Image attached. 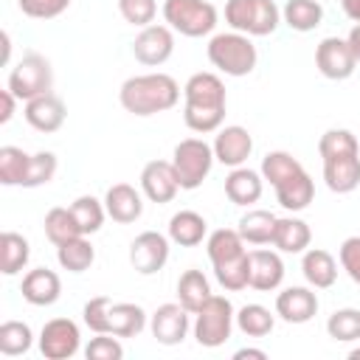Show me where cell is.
<instances>
[{
	"instance_id": "42",
	"label": "cell",
	"mask_w": 360,
	"mask_h": 360,
	"mask_svg": "<svg viewBox=\"0 0 360 360\" xmlns=\"http://www.w3.org/2000/svg\"><path fill=\"white\" fill-rule=\"evenodd\" d=\"M53 174H56V155L53 152H37V155H31L28 172L22 177V188L45 186L53 180Z\"/></svg>"
},
{
	"instance_id": "50",
	"label": "cell",
	"mask_w": 360,
	"mask_h": 360,
	"mask_svg": "<svg viewBox=\"0 0 360 360\" xmlns=\"http://www.w3.org/2000/svg\"><path fill=\"white\" fill-rule=\"evenodd\" d=\"M248 357H253V360H264L267 352H262V349H236V352H233V360H248Z\"/></svg>"
},
{
	"instance_id": "10",
	"label": "cell",
	"mask_w": 360,
	"mask_h": 360,
	"mask_svg": "<svg viewBox=\"0 0 360 360\" xmlns=\"http://www.w3.org/2000/svg\"><path fill=\"white\" fill-rule=\"evenodd\" d=\"M315 65L318 70L326 76V79H335V82H343L354 73L357 68V59H354V51L349 45V39H340V37H326L318 42L315 48Z\"/></svg>"
},
{
	"instance_id": "14",
	"label": "cell",
	"mask_w": 360,
	"mask_h": 360,
	"mask_svg": "<svg viewBox=\"0 0 360 360\" xmlns=\"http://www.w3.org/2000/svg\"><path fill=\"white\" fill-rule=\"evenodd\" d=\"M177 188H180V183H177L172 160H149L141 169V191L149 202H158V205L172 202Z\"/></svg>"
},
{
	"instance_id": "47",
	"label": "cell",
	"mask_w": 360,
	"mask_h": 360,
	"mask_svg": "<svg viewBox=\"0 0 360 360\" xmlns=\"http://www.w3.org/2000/svg\"><path fill=\"white\" fill-rule=\"evenodd\" d=\"M338 259H340V267L349 273V278L354 284H360V236L343 239L340 250H338Z\"/></svg>"
},
{
	"instance_id": "45",
	"label": "cell",
	"mask_w": 360,
	"mask_h": 360,
	"mask_svg": "<svg viewBox=\"0 0 360 360\" xmlns=\"http://www.w3.org/2000/svg\"><path fill=\"white\" fill-rule=\"evenodd\" d=\"M17 6L31 20H53L62 11H68L70 0H17Z\"/></svg>"
},
{
	"instance_id": "21",
	"label": "cell",
	"mask_w": 360,
	"mask_h": 360,
	"mask_svg": "<svg viewBox=\"0 0 360 360\" xmlns=\"http://www.w3.org/2000/svg\"><path fill=\"white\" fill-rule=\"evenodd\" d=\"M59 292H62V281L48 267H34V270H28L22 276V298L28 304H34V307H51V304H56Z\"/></svg>"
},
{
	"instance_id": "51",
	"label": "cell",
	"mask_w": 360,
	"mask_h": 360,
	"mask_svg": "<svg viewBox=\"0 0 360 360\" xmlns=\"http://www.w3.org/2000/svg\"><path fill=\"white\" fill-rule=\"evenodd\" d=\"M346 39H349V45H352V51H354V59L360 62V22L349 31V37H346Z\"/></svg>"
},
{
	"instance_id": "52",
	"label": "cell",
	"mask_w": 360,
	"mask_h": 360,
	"mask_svg": "<svg viewBox=\"0 0 360 360\" xmlns=\"http://www.w3.org/2000/svg\"><path fill=\"white\" fill-rule=\"evenodd\" d=\"M0 39H3V56H0V62L6 65V62H8V53H11V39H8V31H3V37H0Z\"/></svg>"
},
{
	"instance_id": "4",
	"label": "cell",
	"mask_w": 360,
	"mask_h": 360,
	"mask_svg": "<svg viewBox=\"0 0 360 360\" xmlns=\"http://www.w3.org/2000/svg\"><path fill=\"white\" fill-rule=\"evenodd\" d=\"M208 62L225 76H248L256 68V45L248 34H217L208 42Z\"/></svg>"
},
{
	"instance_id": "18",
	"label": "cell",
	"mask_w": 360,
	"mask_h": 360,
	"mask_svg": "<svg viewBox=\"0 0 360 360\" xmlns=\"http://www.w3.org/2000/svg\"><path fill=\"white\" fill-rule=\"evenodd\" d=\"M104 208H107V217L118 225H129L135 222L141 214H143V197L135 186L129 183H115L107 188L104 194Z\"/></svg>"
},
{
	"instance_id": "1",
	"label": "cell",
	"mask_w": 360,
	"mask_h": 360,
	"mask_svg": "<svg viewBox=\"0 0 360 360\" xmlns=\"http://www.w3.org/2000/svg\"><path fill=\"white\" fill-rule=\"evenodd\" d=\"M183 98H186L183 121L191 132L208 135L222 127L228 98H225V84L217 73H208V70L194 73L183 87Z\"/></svg>"
},
{
	"instance_id": "15",
	"label": "cell",
	"mask_w": 360,
	"mask_h": 360,
	"mask_svg": "<svg viewBox=\"0 0 360 360\" xmlns=\"http://www.w3.org/2000/svg\"><path fill=\"white\" fill-rule=\"evenodd\" d=\"M253 152V138L245 127L239 124H231V127H219L217 129V138H214V158L222 163V166H242Z\"/></svg>"
},
{
	"instance_id": "27",
	"label": "cell",
	"mask_w": 360,
	"mask_h": 360,
	"mask_svg": "<svg viewBox=\"0 0 360 360\" xmlns=\"http://www.w3.org/2000/svg\"><path fill=\"white\" fill-rule=\"evenodd\" d=\"M208 233V222L202 214L197 211H177L172 219H169V239L180 248H194L205 239Z\"/></svg>"
},
{
	"instance_id": "39",
	"label": "cell",
	"mask_w": 360,
	"mask_h": 360,
	"mask_svg": "<svg viewBox=\"0 0 360 360\" xmlns=\"http://www.w3.org/2000/svg\"><path fill=\"white\" fill-rule=\"evenodd\" d=\"M326 332L332 340H340V343L360 340V309H354V307L335 309L326 321Z\"/></svg>"
},
{
	"instance_id": "49",
	"label": "cell",
	"mask_w": 360,
	"mask_h": 360,
	"mask_svg": "<svg viewBox=\"0 0 360 360\" xmlns=\"http://www.w3.org/2000/svg\"><path fill=\"white\" fill-rule=\"evenodd\" d=\"M340 6H343V14H346L349 20L360 22V0H340Z\"/></svg>"
},
{
	"instance_id": "33",
	"label": "cell",
	"mask_w": 360,
	"mask_h": 360,
	"mask_svg": "<svg viewBox=\"0 0 360 360\" xmlns=\"http://www.w3.org/2000/svg\"><path fill=\"white\" fill-rule=\"evenodd\" d=\"M45 236L59 248V245H65V242H70L76 236H84V233H82V228H79V222H76L70 208H51L45 214Z\"/></svg>"
},
{
	"instance_id": "31",
	"label": "cell",
	"mask_w": 360,
	"mask_h": 360,
	"mask_svg": "<svg viewBox=\"0 0 360 360\" xmlns=\"http://www.w3.org/2000/svg\"><path fill=\"white\" fill-rule=\"evenodd\" d=\"M28 256H31L28 239L14 233V231H3V236H0V270L6 276H17L28 264Z\"/></svg>"
},
{
	"instance_id": "37",
	"label": "cell",
	"mask_w": 360,
	"mask_h": 360,
	"mask_svg": "<svg viewBox=\"0 0 360 360\" xmlns=\"http://www.w3.org/2000/svg\"><path fill=\"white\" fill-rule=\"evenodd\" d=\"M70 211H73V217H76V222H79V228H82L84 236H87V233H96V231L101 228L104 217H107V208H104L93 194L76 197V200L70 202Z\"/></svg>"
},
{
	"instance_id": "46",
	"label": "cell",
	"mask_w": 360,
	"mask_h": 360,
	"mask_svg": "<svg viewBox=\"0 0 360 360\" xmlns=\"http://www.w3.org/2000/svg\"><path fill=\"white\" fill-rule=\"evenodd\" d=\"M84 357H87V360H121V357H124V346H121L115 338L96 335V338H90V343L84 346Z\"/></svg>"
},
{
	"instance_id": "13",
	"label": "cell",
	"mask_w": 360,
	"mask_h": 360,
	"mask_svg": "<svg viewBox=\"0 0 360 360\" xmlns=\"http://www.w3.org/2000/svg\"><path fill=\"white\" fill-rule=\"evenodd\" d=\"M174 51V37L169 31V25H146L141 28V34L132 42V53L141 65L146 68H158L163 65Z\"/></svg>"
},
{
	"instance_id": "17",
	"label": "cell",
	"mask_w": 360,
	"mask_h": 360,
	"mask_svg": "<svg viewBox=\"0 0 360 360\" xmlns=\"http://www.w3.org/2000/svg\"><path fill=\"white\" fill-rule=\"evenodd\" d=\"M188 309L177 301V304H160L155 312H152V338L163 346H174L186 338L188 332Z\"/></svg>"
},
{
	"instance_id": "48",
	"label": "cell",
	"mask_w": 360,
	"mask_h": 360,
	"mask_svg": "<svg viewBox=\"0 0 360 360\" xmlns=\"http://www.w3.org/2000/svg\"><path fill=\"white\" fill-rule=\"evenodd\" d=\"M14 101H17V96L6 87V90H0V124H8L11 121V115H14Z\"/></svg>"
},
{
	"instance_id": "24",
	"label": "cell",
	"mask_w": 360,
	"mask_h": 360,
	"mask_svg": "<svg viewBox=\"0 0 360 360\" xmlns=\"http://www.w3.org/2000/svg\"><path fill=\"white\" fill-rule=\"evenodd\" d=\"M225 194L233 205H253L262 197V172L236 166L225 177Z\"/></svg>"
},
{
	"instance_id": "26",
	"label": "cell",
	"mask_w": 360,
	"mask_h": 360,
	"mask_svg": "<svg viewBox=\"0 0 360 360\" xmlns=\"http://www.w3.org/2000/svg\"><path fill=\"white\" fill-rule=\"evenodd\" d=\"M301 270H304V278L315 287V290H326L335 284L338 278V264H335V256L323 248H309L301 259Z\"/></svg>"
},
{
	"instance_id": "35",
	"label": "cell",
	"mask_w": 360,
	"mask_h": 360,
	"mask_svg": "<svg viewBox=\"0 0 360 360\" xmlns=\"http://www.w3.org/2000/svg\"><path fill=\"white\" fill-rule=\"evenodd\" d=\"M236 326H239V332L248 335V338H264V335L273 332L276 318H273V312H270L267 307H262V304H245V307L236 312Z\"/></svg>"
},
{
	"instance_id": "11",
	"label": "cell",
	"mask_w": 360,
	"mask_h": 360,
	"mask_svg": "<svg viewBox=\"0 0 360 360\" xmlns=\"http://www.w3.org/2000/svg\"><path fill=\"white\" fill-rule=\"evenodd\" d=\"M82 335L70 318H53L39 332V352L48 360H68L79 352Z\"/></svg>"
},
{
	"instance_id": "44",
	"label": "cell",
	"mask_w": 360,
	"mask_h": 360,
	"mask_svg": "<svg viewBox=\"0 0 360 360\" xmlns=\"http://www.w3.org/2000/svg\"><path fill=\"white\" fill-rule=\"evenodd\" d=\"M118 11L129 25L146 28V25H152V20L158 14V3L155 0H118Z\"/></svg>"
},
{
	"instance_id": "43",
	"label": "cell",
	"mask_w": 360,
	"mask_h": 360,
	"mask_svg": "<svg viewBox=\"0 0 360 360\" xmlns=\"http://www.w3.org/2000/svg\"><path fill=\"white\" fill-rule=\"evenodd\" d=\"M110 304L112 298L107 295H96L84 304L82 309V318H84V326L96 335H110Z\"/></svg>"
},
{
	"instance_id": "12",
	"label": "cell",
	"mask_w": 360,
	"mask_h": 360,
	"mask_svg": "<svg viewBox=\"0 0 360 360\" xmlns=\"http://www.w3.org/2000/svg\"><path fill=\"white\" fill-rule=\"evenodd\" d=\"M169 262V239L158 231H143L132 239L129 245V264L141 273V276H152L158 270H163V264Z\"/></svg>"
},
{
	"instance_id": "20",
	"label": "cell",
	"mask_w": 360,
	"mask_h": 360,
	"mask_svg": "<svg viewBox=\"0 0 360 360\" xmlns=\"http://www.w3.org/2000/svg\"><path fill=\"white\" fill-rule=\"evenodd\" d=\"M318 312V295L309 287H287L276 295V315L287 323H307Z\"/></svg>"
},
{
	"instance_id": "16",
	"label": "cell",
	"mask_w": 360,
	"mask_h": 360,
	"mask_svg": "<svg viewBox=\"0 0 360 360\" xmlns=\"http://www.w3.org/2000/svg\"><path fill=\"white\" fill-rule=\"evenodd\" d=\"M284 281V262L273 250H248V287L270 292Z\"/></svg>"
},
{
	"instance_id": "28",
	"label": "cell",
	"mask_w": 360,
	"mask_h": 360,
	"mask_svg": "<svg viewBox=\"0 0 360 360\" xmlns=\"http://www.w3.org/2000/svg\"><path fill=\"white\" fill-rule=\"evenodd\" d=\"M146 326V312L138 304L129 301H118L110 304V335L115 338H135L141 335Z\"/></svg>"
},
{
	"instance_id": "29",
	"label": "cell",
	"mask_w": 360,
	"mask_h": 360,
	"mask_svg": "<svg viewBox=\"0 0 360 360\" xmlns=\"http://www.w3.org/2000/svg\"><path fill=\"white\" fill-rule=\"evenodd\" d=\"M211 295H214V292H211V284H208V278L202 276V270H186V273L177 278V301H180L191 315H197L200 307H202Z\"/></svg>"
},
{
	"instance_id": "25",
	"label": "cell",
	"mask_w": 360,
	"mask_h": 360,
	"mask_svg": "<svg viewBox=\"0 0 360 360\" xmlns=\"http://www.w3.org/2000/svg\"><path fill=\"white\" fill-rule=\"evenodd\" d=\"M312 242V231L304 219L298 217H281L276 219V231H273V245L281 253H304Z\"/></svg>"
},
{
	"instance_id": "9",
	"label": "cell",
	"mask_w": 360,
	"mask_h": 360,
	"mask_svg": "<svg viewBox=\"0 0 360 360\" xmlns=\"http://www.w3.org/2000/svg\"><path fill=\"white\" fill-rule=\"evenodd\" d=\"M20 101H31L37 96H45L51 93L53 87V70H51V62L39 53H28L22 56L11 73H8V84H6Z\"/></svg>"
},
{
	"instance_id": "53",
	"label": "cell",
	"mask_w": 360,
	"mask_h": 360,
	"mask_svg": "<svg viewBox=\"0 0 360 360\" xmlns=\"http://www.w3.org/2000/svg\"><path fill=\"white\" fill-rule=\"evenodd\" d=\"M349 357H352V360H360V346H357V349H352V352H349Z\"/></svg>"
},
{
	"instance_id": "36",
	"label": "cell",
	"mask_w": 360,
	"mask_h": 360,
	"mask_svg": "<svg viewBox=\"0 0 360 360\" xmlns=\"http://www.w3.org/2000/svg\"><path fill=\"white\" fill-rule=\"evenodd\" d=\"M28 163H31V155H25L20 146H0V183L22 186Z\"/></svg>"
},
{
	"instance_id": "38",
	"label": "cell",
	"mask_w": 360,
	"mask_h": 360,
	"mask_svg": "<svg viewBox=\"0 0 360 360\" xmlns=\"http://www.w3.org/2000/svg\"><path fill=\"white\" fill-rule=\"evenodd\" d=\"M34 343V335H31V326L22 323V321H6L0 326V352L6 357H17V354H25Z\"/></svg>"
},
{
	"instance_id": "3",
	"label": "cell",
	"mask_w": 360,
	"mask_h": 360,
	"mask_svg": "<svg viewBox=\"0 0 360 360\" xmlns=\"http://www.w3.org/2000/svg\"><path fill=\"white\" fill-rule=\"evenodd\" d=\"M205 248H208V259L214 264L217 281L231 292L245 290L248 287V250H245V239L239 236V231L217 228L208 236Z\"/></svg>"
},
{
	"instance_id": "41",
	"label": "cell",
	"mask_w": 360,
	"mask_h": 360,
	"mask_svg": "<svg viewBox=\"0 0 360 360\" xmlns=\"http://www.w3.org/2000/svg\"><path fill=\"white\" fill-rule=\"evenodd\" d=\"M298 169H304L290 152H267L264 158H262V177L264 180H270V186H276V183H281L284 177H290L292 172H298Z\"/></svg>"
},
{
	"instance_id": "19",
	"label": "cell",
	"mask_w": 360,
	"mask_h": 360,
	"mask_svg": "<svg viewBox=\"0 0 360 360\" xmlns=\"http://www.w3.org/2000/svg\"><path fill=\"white\" fill-rule=\"evenodd\" d=\"M22 115H25V121H28L37 132H45V135H48V132H56V129L65 124L68 110H65V101H62L59 96L45 93V96H37V98L25 101Z\"/></svg>"
},
{
	"instance_id": "40",
	"label": "cell",
	"mask_w": 360,
	"mask_h": 360,
	"mask_svg": "<svg viewBox=\"0 0 360 360\" xmlns=\"http://www.w3.org/2000/svg\"><path fill=\"white\" fill-rule=\"evenodd\" d=\"M318 152H321V160L340 158V155H354L357 152V138L349 129H326L318 141Z\"/></svg>"
},
{
	"instance_id": "8",
	"label": "cell",
	"mask_w": 360,
	"mask_h": 360,
	"mask_svg": "<svg viewBox=\"0 0 360 360\" xmlns=\"http://www.w3.org/2000/svg\"><path fill=\"white\" fill-rule=\"evenodd\" d=\"M163 20L183 37H205L217 25V8L208 0H163Z\"/></svg>"
},
{
	"instance_id": "22",
	"label": "cell",
	"mask_w": 360,
	"mask_h": 360,
	"mask_svg": "<svg viewBox=\"0 0 360 360\" xmlns=\"http://www.w3.org/2000/svg\"><path fill=\"white\" fill-rule=\"evenodd\" d=\"M323 180H326L329 191H335V194L354 191L360 186V158H357V152L323 160Z\"/></svg>"
},
{
	"instance_id": "2",
	"label": "cell",
	"mask_w": 360,
	"mask_h": 360,
	"mask_svg": "<svg viewBox=\"0 0 360 360\" xmlns=\"http://www.w3.org/2000/svg\"><path fill=\"white\" fill-rule=\"evenodd\" d=\"M118 101L127 112L132 115H155L166 112L180 101V87L169 73H143V76H129L121 90Z\"/></svg>"
},
{
	"instance_id": "30",
	"label": "cell",
	"mask_w": 360,
	"mask_h": 360,
	"mask_svg": "<svg viewBox=\"0 0 360 360\" xmlns=\"http://www.w3.org/2000/svg\"><path fill=\"white\" fill-rule=\"evenodd\" d=\"M276 219L270 211L264 208H256V211H248L242 219H239V236L248 242V245H267L273 242V231H276Z\"/></svg>"
},
{
	"instance_id": "5",
	"label": "cell",
	"mask_w": 360,
	"mask_h": 360,
	"mask_svg": "<svg viewBox=\"0 0 360 360\" xmlns=\"http://www.w3.org/2000/svg\"><path fill=\"white\" fill-rule=\"evenodd\" d=\"M278 6L273 0H228L225 3V22L248 37H267L278 25Z\"/></svg>"
},
{
	"instance_id": "6",
	"label": "cell",
	"mask_w": 360,
	"mask_h": 360,
	"mask_svg": "<svg viewBox=\"0 0 360 360\" xmlns=\"http://www.w3.org/2000/svg\"><path fill=\"white\" fill-rule=\"evenodd\" d=\"M214 160L217 158H214V146L211 143H205L202 138H183L172 152V166H174L180 188L191 191V188L202 186V180L208 177Z\"/></svg>"
},
{
	"instance_id": "34",
	"label": "cell",
	"mask_w": 360,
	"mask_h": 360,
	"mask_svg": "<svg viewBox=\"0 0 360 360\" xmlns=\"http://www.w3.org/2000/svg\"><path fill=\"white\" fill-rule=\"evenodd\" d=\"M56 259L68 273H84L96 262V250L84 236H76L56 248Z\"/></svg>"
},
{
	"instance_id": "32",
	"label": "cell",
	"mask_w": 360,
	"mask_h": 360,
	"mask_svg": "<svg viewBox=\"0 0 360 360\" xmlns=\"http://www.w3.org/2000/svg\"><path fill=\"white\" fill-rule=\"evenodd\" d=\"M284 22L292 28V31H312L321 25L323 20V6L318 0H287L284 11H281Z\"/></svg>"
},
{
	"instance_id": "7",
	"label": "cell",
	"mask_w": 360,
	"mask_h": 360,
	"mask_svg": "<svg viewBox=\"0 0 360 360\" xmlns=\"http://www.w3.org/2000/svg\"><path fill=\"white\" fill-rule=\"evenodd\" d=\"M233 321H236L233 304H231L225 295H211V298L200 307L197 321H194V338H197V343L205 346V349L222 346V343L231 338Z\"/></svg>"
},
{
	"instance_id": "23",
	"label": "cell",
	"mask_w": 360,
	"mask_h": 360,
	"mask_svg": "<svg viewBox=\"0 0 360 360\" xmlns=\"http://www.w3.org/2000/svg\"><path fill=\"white\" fill-rule=\"evenodd\" d=\"M273 188H276V200H278L287 211H304V208L312 202V197H315L312 177H309L304 169L292 172L290 177H284V180L276 183Z\"/></svg>"
}]
</instances>
